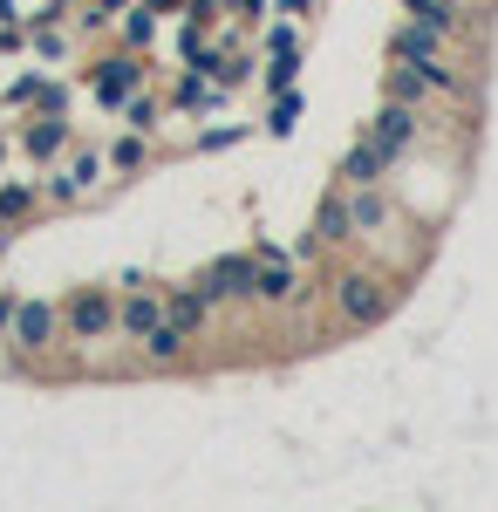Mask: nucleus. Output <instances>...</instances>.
Wrapping results in <instances>:
<instances>
[{
  "instance_id": "f257e3e1",
  "label": "nucleus",
  "mask_w": 498,
  "mask_h": 512,
  "mask_svg": "<svg viewBox=\"0 0 498 512\" xmlns=\"http://www.w3.org/2000/svg\"><path fill=\"white\" fill-rule=\"evenodd\" d=\"M335 315L348 321V328H376V321L389 315V294L376 274H342L335 280Z\"/></svg>"
},
{
  "instance_id": "f03ea898",
  "label": "nucleus",
  "mask_w": 498,
  "mask_h": 512,
  "mask_svg": "<svg viewBox=\"0 0 498 512\" xmlns=\"http://www.w3.org/2000/svg\"><path fill=\"white\" fill-rule=\"evenodd\" d=\"M423 123H430V117H423L417 103H389V96H383V110H376V123H369V137L383 144L389 158H403V151L423 137Z\"/></svg>"
},
{
  "instance_id": "7ed1b4c3",
  "label": "nucleus",
  "mask_w": 498,
  "mask_h": 512,
  "mask_svg": "<svg viewBox=\"0 0 498 512\" xmlns=\"http://www.w3.org/2000/svg\"><path fill=\"white\" fill-rule=\"evenodd\" d=\"M62 321H69V335H76V342H103V335L116 328V301L103 294V287H76Z\"/></svg>"
},
{
  "instance_id": "20e7f679",
  "label": "nucleus",
  "mask_w": 498,
  "mask_h": 512,
  "mask_svg": "<svg viewBox=\"0 0 498 512\" xmlns=\"http://www.w3.org/2000/svg\"><path fill=\"white\" fill-rule=\"evenodd\" d=\"M253 267H260V253H253V260H246V253H219L198 287H205L212 301H253Z\"/></svg>"
},
{
  "instance_id": "39448f33",
  "label": "nucleus",
  "mask_w": 498,
  "mask_h": 512,
  "mask_svg": "<svg viewBox=\"0 0 498 512\" xmlns=\"http://www.w3.org/2000/svg\"><path fill=\"white\" fill-rule=\"evenodd\" d=\"M62 328H69V321L55 315L48 301H21V308H14V321H7V335H14V349H28V355H41L48 342H55V335H62Z\"/></svg>"
},
{
  "instance_id": "423d86ee",
  "label": "nucleus",
  "mask_w": 498,
  "mask_h": 512,
  "mask_svg": "<svg viewBox=\"0 0 498 512\" xmlns=\"http://www.w3.org/2000/svg\"><path fill=\"white\" fill-rule=\"evenodd\" d=\"M342 239H355V219H348V198H328V205L314 212V226H307L301 253H335Z\"/></svg>"
},
{
  "instance_id": "0eeeda50",
  "label": "nucleus",
  "mask_w": 498,
  "mask_h": 512,
  "mask_svg": "<svg viewBox=\"0 0 498 512\" xmlns=\"http://www.w3.org/2000/svg\"><path fill=\"white\" fill-rule=\"evenodd\" d=\"M253 301H301V280L287 267V253H260V267H253Z\"/></svg>"
},
{
  "instance_id": "6e6552de",
  "label": "nucleus",
  "mask_w": 498,
  "mask_h": 512,
  "mask_svg": "<svg viewBox=\"0 0 498 512\" xmlns=\"http://www.w3.org/2000/svg\"><path fill=\"white\" fill-rule=\"evenodd\" d=\"M389 171H396V158H389L376 137H362V144L342 158V185H348V192H355V185H383Z\"/></svg>"
},
{
  "instance_id": "1a4fd4ad",
  "label": "nucleus",
  "mask_w": 498,
  "mask_h": 512,
  "mask_svg": "<svg viewBox=\"0 0 498 512\" xmlns=\"http://www.w3.org/2000/svg\"><path fill=\"white\" fill-rule=\"evenodd\" d=\"M185 342H192V335L164 315L151 335H137V355H144V362H157V369H178V362H185Z\"/></svg>"
},
{
  "instance_id": "9d476101",
  "label": "nucleus",
  "mask_w": 498,
  "mask_h": 512,
  "mask_svg": "<svg viewBox=\"0 0 498 512\" xmlns=\"http://www.w3.org/2000/svg\"><path fill=\"white\" fill-rule=\"evenodd\" d=\"M212 308H219V301H212L205 287H171V294H164V315L178 321L185 335H198V328L212 321Z\"/></svg>"
},
{
  "instance_id": "9b49d317",
  "label": "nucleus",
  "mask_w": 498,
  "mask_h": 512,
  "mask_svg": "<svg viewBox=\"0 0 498 512\" xmlns=\"http://www.w3.org/2000/svg\"><path fill=\"white\" fill-rule=\"evenodd\" d=\"M130 89H137V62H130V55H110V62L96 69V103L116 110V103H130Z\"/></svg>"
},
{
  "instance_id": "f8f14e48",
  "label": "nucleus",
  "mask_w": 498,
  "mask_h": 512,
  "mask_svg": "<svg viewBox=\"0 0 498 512\" xmlns=\"http://www.w3.org/2000/svg\"><path fill=\"white\" fill-rule=\"evenodd\" d=\"M157 321H164V301H157V294H144V287H137V294L116 308V328H123L130 342H137V335H151Z\"/></svg>"
},
{
  "instance_id": "ddd939ff",
  "label": "nucleus",
  "mask_w": 498,
  "mask_h": 512,
  "mask_svg": "<svg viewBox=\"0 0 498 512\" xmlns=\"http://www.w3.org/2000/svg\"><path fill=\"white\" fill-rule=\"evenodd\" d=\"M389 55H396V62H437V55H444V41L430 35V28H423V21H410V28H403V35L389 41Z\"/></svg>"
},
{
  "instance_id": "4468645a",
  "label": "nucleus",
  "mask_w": 498,
  "mask_h": 512,
  "mask_svg": "<svg viewBox=\"0 0 498 512\" xmlns=\"http://www.w3.org/2000/svg\"><path fill=\"white\" fill-rule=\"evenodd\" d=\"M96 171H103V164H96V158L69 164V171H48V198H62V205H76V198L89 192V185H96Z\"/></svg>"
},
{
  "instance_id": "2eb2a0df",
  "label": "nucleus",
  "mask_w": 498,
  "mask_h": 512,
  "mask_svg": "<svg viewBox=\"0 0 498 512\" xmlns=\"http://www.w3.org/2000/svg\"><path fill=\"white\" fill-rule=\"evenodd\" d=\"M383 96L389 103H430V82H423V69H410V62H396V69H389V82H383Z\"/></svg>"
},
{
  "instance_id": "dca6fc26",
  "label": "nucleus",
  "mask_w": 498,
  "mask_h": 512,
  "mask_svg": "<svg viewBox=\"0 0 498 512\" xmlns=\"http://www.w3.org/2000/svg\"><path fill=\"white\" fill-rule=\"evenodd\" d=\"M35 212V185H0V219H21Z\"/></svg>"
},
{
  "instance_id": "f3484780",
  "label": "nucleus",
  "mask_w": 498,
  "mask_h": 512,
  "mask_svg": "<svg viewBox=\"0 0 498 512\" xmlns=\"http://www.w3.org/2000/svg\"><path fill=\"white\" fill-rule=\"evenodd\" d=\"M294 117H301V103H294V89H280V96H273V137H287V130H294Z\"/></svg>"
},
{
  "instance_id": "a211bd4d",
  "label": "nucleus",
  "mask_w": 498,
  "mask_h": 512,
  "mask_svg": "<svg viewBox=\"0 0 498 512\" xmlns=\"http://www.w3.org/2000/svg\"><path fill=\"white\" fill-rule=\"evenodd\" d=\"M62 144H69V130H62V123H48V130H28V151H35V158H55Z\"/></svg>"
},
{
  "instance_id": "6ab92c4d",
  "label": "nucleus",
  "mask_w": 498,
  "mask_h": 512,
  "mask_svg": "<svg viewBox=\"0 0 498 512\" xmlns=\"http://www.w3.org/2000/svg\"><path fill=\"white\" fill-rule=\"evenodd\" d=\"M110 164L137 171V164H144V137H116V144H110Z\"/></svg>"
},
{
  "instance_id": "aec40b11",
  "label": "nucleus",
  "mask_w": 498,
  "mask_h": 512,
  "mask_svg": "<svg viewBox=\"0 0 498 512\" xmlns=\"http://www.w3.org/2000/svg\"><path fill=\"white\" fill-rule=\"evenodd\" d=\"M294 76H301V62H294V55H280V62L267 69V89L280 96V89H294Z\"/></svg>"
},
{
  "instance_id": "412c9836",
  "label": "nucleus",
  "mask_w": 498,
  "mask_h": 512,
  "mask_svg": "<svg viewBox=\"0 0 498 512\" xmlns=\"http://www.w3.org/2000/svg\"><path fill=\"white\" fill-rule=\"evenodd\" d=\"M123 35H130V48H144V41H151V14H130V21H123Z\"/></svg>"
},
{
  "instance_id": "4be33fe9",
  "label": "nucleus",
  "mask_w": 498,
  "mask_h": 512,
  "mask_svg": "<svg viewBox=\"0 0 498 512\" xmlns=\"http://www.w3.org/2000/svg\"><path fill=\"white\" fill-rule=\"evenodd\" d=\"M178 96H185V103H212V89H205V76H185V82H178Z\"/></svg>"
},
{
  "instance_id": "5701e85b",
  "label": "nucleus",
  "mask_w": 498,
  "mask_h": 512,
  "mask_svg": "<svg viewBox=\"0 0 498 512\" xmlns=\"http://www.w3.org/2000/svg\"><path fill=\"white\" fill-rule=\"evenodd\" d=\"M267 48H273V62H280V55H294V28H273Z\"/></svg>"
},
{
  "instance_id": "b1692460",
  "label": "nucleus",
  "mask_w": 498,
  "mask_h": 512,
  "mask_svg": "<svg viewBox=\"0 0 498 512\" xmlns=\"http://www.w3.org/2000/svg\"><path fill=\"white\" fill-rule=\"evenodd\" d=\"M14 308H21V301H14V294H0V328L14 321Z\"/></svg>"
},
{
  "instance_id": "393cba45",
  "label": "nucleus",
  "mask_w": 498,
  "mask_h": 512,
  "mask_svg": "<svg viewBox=\"0 0 498 512\" xmlns=\"http://www.w3.org/2000/svg\"><path fill=\"white\" fill-rule=\"evenodd\" d=\"M410 7H458V0H410Z\"/></svg>"
}]
</instances>
